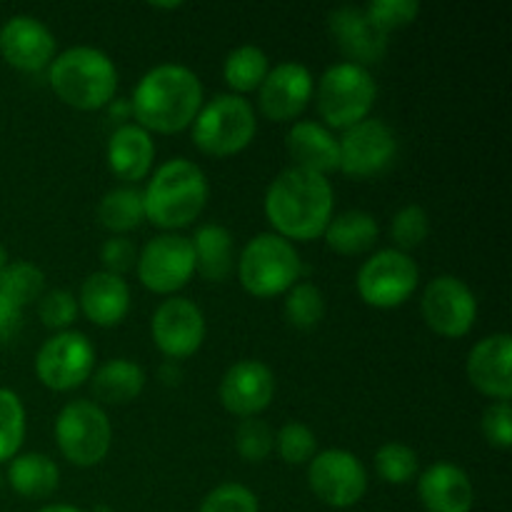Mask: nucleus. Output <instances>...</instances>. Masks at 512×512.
Segmentation results:
<instances>
[{
	"instance_id": "obj_5",
	"label": "nucleus",
	"mask_w": 512,
	"mask_h": 512,
	"mask_svg": "<svg viewBox=\"0 0 512 512\" xmlns=\"http://www.w3.org/2000/svg\"><path fill=\"white\" fill-rule=\"evenodd\" d=\"M240 285L253 298H278L300 283L303 263L290 240L275 233H260L235 260Z\"/></svg>"
},
{
	"instance_id": "obj_4",
	"label": "nucleus",
	"mask_w": 512,
	"mask_h": 512,
	"mask_svg": "<svg viewBox=\"0 0 512 512\" xmlns=\"http://www.w3.org/2000/svg\"><path fill=\"white\" fill-rule=\"evenodd\" d=\"M53 93L75 110L108 108L118 90V68L108 53L75 45L55 55L48 68Z\"/></svg>"
},
{
	"instance_id": "obj_39",
	"label": "nucleus",
	"mask_w": 512,
	"mask_h": 512,
	"mask_svg": "<svg viewBox=\"0 0 512 512\" xmlns=\"http://www.w3.org/2000/svg\"><path fill=\"white\" fill-rule=\"evenodd\" d=\"M78 313V298H73V293H68V290H48L38 300V315L43 325L50 330H58V333L70 330Z\"/></svg>"
},
{
	"instance_id": "obj_23",
	"label": "nucleus",
	"mask_w": 512,
	"mask_h": 512,
	"mask_svg": "<svg viewBox=\"0 0 512 512\" xmlns=\"http://www.w3.org/2000/svg\"><path fill=\"white\" fill-rule=\"evenodd\" d=\"M130 288L125 278L110 275L105 270L85 278L78 295V308L85 318L98 328H115L130 313Z\"/></svg>"
},
{
	"instance_id": "obj_35",
	"label": "nucleus",
	"mask_w": 512,
	"mask_h": 512,
	"mask_svg": "<svg viewBox=\"0 0 512 512\" xmlns=\"http://www.w3.org/2000/svg\"><path fill=\"white\" fill-rule=\"evenodd\" d=\"M428 235L430 218L420 205H405L395 213L393 223H390V238H393L395 250H400V253H410V250L420 248Z\"/></svg>"
},
{
	"instance_id": "obj_27",
	"label": "nucleus",
	"mask_w": 512,
	"mask_h": 512,
	"mask_svg": "<svg viewBox=\"0 0 512 512\" xmlns=\"http://www.w3.org/2000/svg\"><path fill=\"white\" fill-rule=\"evenodd\" d=\"M378 220L365 210H348L335 215L325 228L323 240L338 255H363L378 243Z\"/></svg>"
},
{
	"instance_id": "obj_43",
	"label": "nucleus",
	"mask_w": 512,
	"mask_h": 512,
	"mask_svg": "<svg viewBox=\"0 0 512 512\" xmlns=\"http://www.w3.org/2000/svg\"><path fill=\"white\" fill-rule=\"evenodd\" d=\"M23 328V310L0 295V345L10 343Z\"/></svg>"
},
{
	"instance_id": "obj_37",
	"label": "nucleus",
	"mask_w": 512,
	"mask_h": 512,
	"mask_svg": "<svg viewBox=\"0 0 512 512\" xmlns=\"http://www.w3.org/2000/svg\"><path fill=\"white\" fill-rule=\"evenodd\" d=\"M275 448V435L270 425L260 418L240 420L235 430V450L248 463H263Z\"/></svg>"
},
{
	"instance_id": "obj_7",
	"label": "nucleus",
	"mask_w": 512,
	"mask_h": 512,
	"mask_svg": "<svg viewBox=\"0 0 512 512\" xmlns=\"http://www.w3.org/2000/svg\"><path fill=\"white\" fill-rule=\"evenodd\" d=\"M375 98L378 85L370 70L348 60L330 65L315 88L320 118L330 130H348L363 123L373 110Z\"/></svg>"
},
{
	"instance_id": "obj_18",
	"label": "nucleus",
	"mask_w": 512,
	"mask_h": 512,
	"mask_svg": "<svg viewBox=\"0 0 512 512\" xmlns=\"http://www.w3.org/2000/svg\"><path fill=\"white\" fill-rule=\"evenodd\" d=\"M313 90V75L303 63H295V60L280 63L270 68L268 78L258 88L260 110L268 120L288 123L308 108Z\"/></svg>"
},
{
	"instance_id": "obj_32",
	"label": "nucleus",
	"mask_w": 512,
	"mask_h": 512,
	"mask_svg": "<svg viewBox=\"0 0 512 512\" xmlns=\"http://www.w3.org/2000/svg\"><path fill=\"white\" fill-rule=\"evenodd\" d=\"M325 318V298L318 285L298 283L285 293V320L298 330L318 328Z\"/></svg>"
},
{
	"instance_id": "obj_25",
	"label": "nucleus",
	"mask_w": 512,
	"mask_h": 512,
	"mask_svg": "<svg viewBox=\"0 0 512 512\" xmlns=\"http://www.w3.org/2000/svg\"><path fill=\"white\" fill-rule=\"evenodd\" d=\"M195 273L210 283H223L235 268V240L228 228L218 223H205L195 230L193 240Z\"/></svg>"
},
{
	"instance_id": "obj_47",
	"label": "nucleus",
	"mask_w": 512,
	"mask_h": 512,
	"mask_svg": "<svg viewBox=\"0 0 512 512\" xmlns=\"http://www.w3.org/2000/svg\"><path fill=\"white\" fill-rule=\"evenodd\" d=\"M8 265V255H5V248L0 245V273H3V268Z\"/></svg>"
},
{
	"instance_id": "obj_6",
	"label": "nucleus",
	"mask_w": 512,
	"mask_h": 512,
	"mask_svg": "<svg viewBox=\"0 0 512 512\" xmlns=\"http://www.w3.org/2000/svg\"><path fill=\"white\" fill-rule=\"evenodd\" d=\"M258 133V118L253 105L233 93H220L203 103L193 120V143L213 158L238 155L253 143Z\"/></svg>"
},
{
	"instance_id": "obj_15",
	"label": "nucleus",
	"mask_w": 512,
	"mask_h": 512,
	"mask_svg": "<svg viewBox=\"0 0 512 512\" xmlns=\"http://www.w3.org/2000/svg\"><path fill=\"white\" fill-rule=\"evenodd\" d=\"M155 345L168 360L190 358L200 350L205 340V315L193 300L168 298L158 305L150 323Z\"/></svg>"
},
{
	"instance_id": "obj_16",
	"label": "nucleus",
	"mask_w": 512,
	"mask_h": 512,
	"mask_svg": "<svg viewBox=\"0 0 512 512\" xmlns=\"http://www.w3.org/2000/svg\"><path fill=\"white\" fill-rule=\"evenodd\" d=\"M55 35L33 15H13L0 28V55L20 73H40L55 60Z\"/></svg>"
},
{
	"instance_id": "obj_40",
	"label": "nucleus",
	"mask_w": 512,
	"mask_h": 512,
	"mask_svg": "<svg viewBox=\"0 0 512 512\" xmlns=\"http://www.w3.org/2000/svg\"><path fill=\"white\" fill-rule=\"evenodd\" d=\"M200 512H260L258 498L240 483H223L205 495Z\"/></svg>"
},
{
	"instance_id": "obj_10",
	"label": "nucleus",
	"mask_w": 512,
	"mask_h": 512,
	"mask_svg": "<svg viewBox=\"0 0 512 512\" xmlns=\"http://www.w3.org/2000/svg\"><path fill=\"white\" fill-rule=\"evenodd\" d=\"M95 348L88 335L78 330H63L40 345L35 355V375L55 393L80 388L93 375Z\"/></svg>"
},
{
	"instance_id": "obj_12",
	"label": "nucleus",
	"mask_w": 512,
	"mask_h": 512,
	"mask_svg": "<svg viewBox=\"0 0 512 512\" xmlns=\"http://www.w3.org/2000/svg\"><path fill=\"white\" fill-rule=\"evenodd\" d=\"M420 313L425 325L440 338H465L478 320V300L465 280L455 275H438L425 288Z\"/></svg>"
},
{
	"instance_id": "obj_17",
	"label": "nucleus",
	"mask_w": 512,
	"mask_h": 512,
	"mask_svg": "<svg viewBox=\"0 0 512 512\" xmlns=\"http://www.w3.org/2000/svg\"><path fill=\"white\" fill-rule=\"evenodd\" d=\"M275 398V375L260 360H238L220 380V403L235 418H258Z\"/></svg>"
},
{
	"instance_id": "obj_14",
	"label": "nucleus",
	"mask_w": 512,
	"mask_h": 512,
	"mask_svg": "<svg viewBox=\"0 0 512 512\" xmlns=\"http://www.w3.org/2000/svg\"><path fill=\"white\" fill-rule=\"evenodd\" d=\"M308 485L320 503L353 508L368 490V470L348 450H323L308 465Z\"/></svg>"
},
{
	"instance_id": "obj_45",
	"label": "nucleus",
	"mask_w": 512,
	"mask_h": 512,
	"mask_svg": "<svg viewBox=\"0 0 512 512\" xmlns=\"http://www.w3.org/2000/svg\"><path fill=\"white\" fill-rule=\"evenodd\" d=\"M38 512H85V510L73 508V505H48V508H43Z\"/></svg>"
},
{
	"instance_id": "obj_36",
	"label": "nucleus",
	"mask_w": 512,
	"mask_h": 512,
	"mask_svg": "<svg viewBox=\"0 0 512 512\" xmlns=\"http://www.w3.org/2000/svg\"><path fill=\"white\" fill-rule=\"evenodd\" d=\"M275 448L288 465H305L318 455V438L305 423L290 420L275 435Z\"/></svg>"
},
{
	"instance_id": "obj_8",
	"label": "nucleus",
	"mask_w": 512,
	"mask_h": 512,
	"mask_svg": "<svg viewBox=\"0 0 512 512\" xmlns=\"http://www.w3.org/2000/svg\"><path fill=\"white\" fill-rule=\"evenodd\" d=\"M55 443L63 458L78 468L103 463L113 445L108 413L90 400H70L55 418Z\"/></svg>"
},
{
	"instance_id": "obj_28",
	"label": "nucleus",
	"mask_w": 512,
	"mask_h": 512,
	"mask_svg": "<svg viewBox=\"0 0 512 512\" xmlns=\"http://www.w3.org/2000/svg\"><path fill=\"white\" fill-rule=\"evenodd\" d=\"M8 483L23 498H48L58 490L60 470L53 458L43 453L15 455L8 465Z\"/></svg>"
},
{
	"instance_id": "obj_33",
	"label": "nucleus",
	"mask_w": 512,
	"mask_h": 512,
	"mask_svg": "<svg viewBox=\"0 0 512 512\" xmlns=\"http://www.w3.org/2000/svg\"><path fill=\"white\" fill-rule=\"evenodd\" d=\"M25 440V408L18 395L0 388V463L13 460Z\"/></svg>"
},
{
	"instance_id": "obj_9",
	"label": "nucleus",
	"mask_w": 512,
	"mask_h": 512,
	"mask_svg": "<svg viewBox=\"0 0 512 512\" xmlns=\"http://www.w3.org/2000/svg\"><path fill=\"white\" fill-rule=\"evenodd\" d=\"M420 270L408 253L388 248L370 255L358 270V293L363 303L380 310L400 308L418 290Z\"/></svg>"
},
{
	"instance_id": "obj_3",
	"label": "nucleus",
	"mask_w": 512,
	"mask_h": 512,
	"mask_svg": "<svg viewBox=\"0 0 512 512\" xmlns=\"http://www.w3.org/2000/svg\"><path fill=\"white\" fill-rule=\"evenodd\" d=\"M208 178L203 170L185 158H173L160 165L143 190L145 220L175 233L193 225L208 203Z\"/></svg>"
},
{
	"instance_id": "obj_46",
	"label": "nucleus",
	"mask_w": 512,
	"mask_h": 512,
	"mask_svg": "<svg viewBox=\"0 0 512 512\" xmlns=\"http://www.w3.org/2000/svg\"><path fill=\"white\" fill-rule=\"evenodd\" d=\"M150 8H163V10H175V8H180V3H150Z\"/></svg>"
},
{
	"instance_id": "obj_22",
	"label": "nucleus",
	"mask_w": 512,
	"mask_h": 512,
	"mask_svg": "<svg viewBox=\"0 0 512 512\" xmlns=\"http://www.w3.org/2000/svg\"><path fill=\"white\" fill-rule=\"evenodd\" d=\"M420 503L428 512H470L475 503L473 480L453 463H435L418 480Z\"/></svg>"
},
{
	"instance_id": "obj_41",
	"label": "nucleus",
	"mask_w": 512,
	"mask_h": 512,
	"mask_svg": "<svg viewBox=\"0 0 512 512\" xmlns=\"http://www.w3.org/2000/svg\"><path fill=\"white\" fill-rule=\"evenodd\" d=\"M100 263H103L105 273L123 278L125 273L135 270V265H138V248H135L128 235H113L100 248Z\"/></svg>"
},
{
	"instance_id": "obj_42",
	"label": "nucleus",
	"mask_w": 512,
	"mask_h": 512,
	"mask_svg": "<svg viewBox=\"0 0 512 512\" xmlns=\"http://www.w3.org/2000/svg\"><path fill=\"white\" fill-rule=\"evenodd\" d=\"M483 433L493 448H512V408L510 400H498L483 415Z\"/></svg>"
},
{
	"instance_id": "obj_44",
	"label": "nucleus",
	"mask_w": 512,
	"mask_h": 512,
	"mask_svg": "<svg viewBox=\"0 0 512 512\" xmlns=\"http://www.w3.org/2000/svg\"><path fill=\"white\" fill-rule=\"evenodd\" d=\"M110 118L118 120L120 125H125V120L133 118V110H130V100L113 98V103H110Z\"/></svg>"
},
{
	"instance_id": "obj_20",
	"label": "nucleus",
	"mask_w": 512,
	"mask_h": 512,
	"mask_svg": "<svg viewBox=\"0 0 512 512\" xmlns=\"http://www.w3.org/2000/svg\"><path fill=\"white\" fill-rule=\"evenodd\" d=\"M468 380L485 398H512V338L508 333H495L480 340L468 355Z\"/></svg>"
},
{
	"instance_id": "obj_29",
	"label": "nucleus",
	"mask_w": 512,
	"mask_h": 512,
	"mask_svg": "<svg viewBox=\"0 0 512 512\" xmlns=\"http://www.w3.org/2000/svg\"><path fill=\"white\" fill-rule=\"evenodd\" d=\"M98 220L113 235H125L140 228L145 220L143 190L125 185V188H113L105 193L98 203Z\"/></svg>"
},
{
	"instance_id": "obj_24",
	"label": "nucleus",
	"mask_w": 512,
	"mask_h": 512,
	"mask_svg": "<svg viewBox=\"0 0 512 512\" xmlns=\"http://www.w3.org/2000/svg\"><path fill=\"white\" fill-rule=\"evenodd\" d=\"M105 158H108L110 173L118 175L125 183H138V180L148 178L150 170H153V135L140 128L138 123L118 125L108 138Z\"/></svg>"
},
{
	"instance_id": "obj_31",
	"label": "nucleus",
	"mask_w": 512,
	"mask_h": 512,
	"mask_svg": "<svg viewBox=\"0 0 512 512\" xmlns=\"http://www.w3.org/2000/svg\"><path fill=\"white\" fill-rule=\"evenodd\" d=\"M45 293V275L38 265L28 260H15L8 263L0 273V295L8 298L10 303L25 310L28 305L38 303Z\"/></svg>"
},
{
	"instance_id": "obj_26",
	"label": "nucleus",
	"mask_w": 512,
	"mask_h": 512,
	"mask_svg": "<svg viewBox=\"0 0 512 512\" xmlns=\"http://www.w3.org/2000/svg\"><path fill=\"white\" fill-rule=\"evenodd\" d=\"M145 388V370L128 358H115L93 373V395L105 405H128Z\"/></svg>"
},
{
	"instance_id": "obj_11",
	"label": "nucleus",
	"mask_w": 512,
	"mask_h": 512,
	"mask_svg": "<svg viewBox=\"0 0 512 512\" xmlns=\"http://www.w3.org/2000/svg\"><path fill=\"white\" fill-rule=\"evenodd\" d=\"M143 288L155 295H173L195 275V258L190 238L178 233L155 235L138 253L135 265Z\"/></svg>"
},
{
	"instance_id": "obj_30",
	"label": "nucleus",
	"mask_w": 512,
	"mask_h": 512,
	"mask_svg": "<svg viewBox=\"0 0 512 512\" xmlns=\"http://www.w3.org/2000/svg\"><path fill=\"white\" fill-rule=\"evenodd\" d=\"M270 73V60L258 45H240L225 58L223 78L228 83L230 93L240 95L253 93L263 85V80Z\"/></svg>"
},
{
	"instance_id": "obj_2",
	"label": "nucleus",
	"mask_w": 512,
	"mask_h": 512,
	"mask_svg": "<svg viewBox=\"0 0 512 512\" xmlns=\"http://www.w3.org/2000/svg\"><path fill=\"white\" fill-rule=\"evenodd\" d=\"M203 108V83L180 63L155 65L138 80L130 98L135 123L148 133H180Z\"/></svg>"
},
{
	"instance_id": "obj_38",
	"label": "nucleus",
	"mask_w": 512,
	"mask_h": 512,
	"mask_svg": "<svg viewBox=\"0 0 512 512\" xmlns=\"http://www.w3.org/2000/svg\"><path fill=\"white\" fill-rule=\"evenodd\" d=\"M365 13L373 20L375 28L383 30L385 35H390L393 30L408 28L410 23H415L420 15V3L418 0H373V3L365 5Z\"/></svg>"
},
{
	"instance_id": "obj_21",
	"label": "nucleus",
	"mask_w": 512,
	"mask_h": 512,
	"mask_svg": "<svg viewBox=\"0 0 512 512\" xmlns=\"http://www.w3.org/2000/svg\"><path fill=\"white\" fill-rule=\"evenodd\" d=\"M285 148L293 158V168L308 170L328 178L340 168V145L333 130L315 120H300L285 135Z\"/></svg>"
},
{
	"instance_id": "obj_13",
	"label": "nucleus",
	"mask_w": 512,
	"mask_h": 512,
	"mask_svg": "<svg viewBox=\"0 0 512 512\" xmlns=\"http://www.w3.org/2000/svg\"><path fill=\"white\" fill-rule=\"evenodd\" d=\"M340 145V173L348 178H378L390 165L395 163L398 155V140L390 125L383 120L365 118L363 123L343 130L338 138Z\"/></svg>"
},
{
	"instance_id": "obj_19",
	"label": "nucleus",
	"mask_w": 512,
	"mask_h": 512,
	"mask_svg": "<svg viewBox=\"0 0 512 512\" xmlns=\"http://www.w3.org/2000/svg\"><path fill=\"white\" fill-rule=\"evenodd\" d=\"M328 30L348 63L360 65V68L380 63L388 53V35L375 28L363 8H355V5L335 8L328 15Z\"/></svg>"
},
{
	"instance_id": "obj_1",
	"label": "nucleus",
	"mask_w": 512,
	"mask_h": 512,
	"mask_svg": "<svg viewBox=\"0 0 512 512\" xmlns=\"http://www.w3.org/2000/svg\"><path fill=\"white\" fill-rule=\"evenodd\" d=\"M263 208L275 235L290 243H308L323 238L325 228L333 220V185L318 173L288 168L270 183Z\"/></svg>"
},
{
	"instance_id": "obj_34",
	"label": "nucleus",
	"mask_w": 512,
	"mask_h": 512,
	"mask_svg": "<svg viewBox=\"0 0 512 512\" xmlns=\"http://www.w3.org/2000/svg\"><path fill=\"white\" fill-rule=\"evenodd\" d=\"M375 470L390 485H405L418 475V453L403 443H385L375 453Z\"/></svg>"
},
{
	"instance_id": "obj_48",
	"label": "nucleus",
	"mask_w": 512,
	"mask_h": 512,
	"mask_svg": "<svg viewBox=\"0 0 512 512\" xmlns=\"http://www.w3.org/2000/svg\"><path fill=\"white\" fill-rule=\"evenodd\" d=\"M0 485H3V475H0Z\"/></svg>"
}]
</instances>
